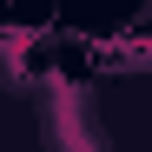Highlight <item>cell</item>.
<instances>
[{
  "label": "cell",
  "instance_id": "cell-1",
  "mask_svg": "<svg viewBox=\"0 0 152 152\" xmlns=\"http://www.w3.org/2000/svg\"><path fill=\"white\" fill-rule=\"evenodd\" d=\"M46 152H106V132L86 119L80 93H53V113H46Z\"/></svg>",
  "mask_w": 152,
  "mask_h": 152
}]
</instances>
